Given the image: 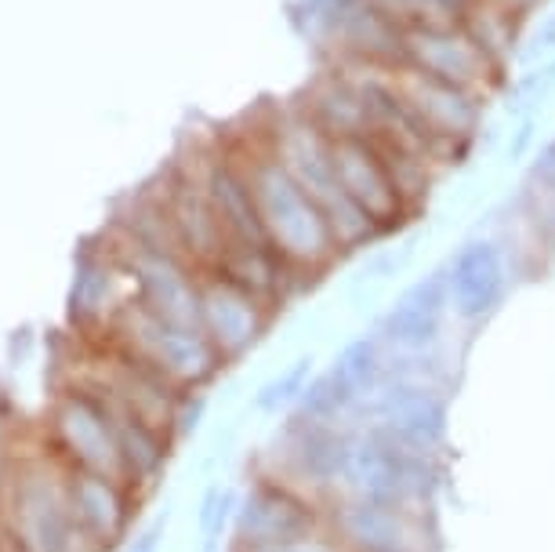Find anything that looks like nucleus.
Instances as JSON below:
<instances>
[{"label":"nucleus","instance_id":"f257e3e1","mask_svg":"<svg viewBox=\"0 0 555 552\" xmlns=\"http://www.w3.org/2000/svg\"><path fill=\"white\" fill-rule=\"evenodd\" d=\"M240 164H244L250 193H255L266 241L280 262L298 277L327 273L341 258L334 229L327 215L320 211V204L291 179V171L272 153L269 139L240 156Z\"/></svg>","mask_w":555,"mask_h":552},{"label":"nucleus","instance_id":"f03ea898","mask_svg":"<svg viewBox=\"0 0 555 552\" xmlns=\"http://www.w3.org/2000/svg\"><path fill=\"white\" fill-rule=\"evenodd\" d=\"M269 145L280 156V164L291 171L301 190L320 204V211L327 215L334 229V241H338L341 255L360 252V247L382 241V233L371 226L360 207H356L341 190L338 168H334V139L327 131H320L301 106L287 110L284 117L269 128Z\"/></svg>","mask_w":555,"mask_h":552},{"label":"nucleus","instance_id":"7ed1b4c3","mask_svg":"<svg viewBox=\"0 0 555 552\" xmlns=\"http://www.w3.org/2000/svg\"><path fill=\"white\" fill-rule=\"evenodd\" d=\"M439 487H443L439 458L406 451V447L385 440L382 433L352 425L349 458H345V473L334 498H360V502L433 513Z\"/></svg>","mask_w":555,"mask_h":552},{"label":"nucleus","instance_id":"20e7f679","mask_svg":"<svg viewBox=\"0 0 555 552\" xmlns=\"http://www.w3.org/2000/svg\"><path fill=\"white\" fill-rule=\"evenodd\" d=\"M291 18L331 62L403 66L406 29L378 0H298Z\"/></svg>","mask_w":555,"mask_h":552},{"label":"nucleus","instance_id":"39448f33","mask_svg":"<svg viewBox=\"0 0 555 552\" xmlns=\"http://www.w3.org/2000/svg\"><path fill=\"white\" fill-rule=\"evenodd\" d=\"M113 335H117V349L131 352L142 363H150L153 371H160L167 382L178 385L182 393L201 389L204 382H211L222 357L211 346V338L201 328L175 324V320L160 317V312L145 309L139 298L124 301L113 317Z\"/></svg>","mask_w":555,"mask_h":552},{"label":"nucleus","instance_id":"423d86ee","mask_svg":"<svg viewBox=\"0 0 555 552\" xmlns=\"http://www.w3.org/2000/svg\"><path fill=\"white\" fill-rule=\"evenodd\" d=\"M396 95H400V106L414 128L447 161V168L473 150L479 131H483L487 99L476 91L443 85V80L425 77L411 66H396Z\"/></svg>","mask_w":555,"mask_h":552},{"label":"nucleus","instance_id":"0eeeda50","mask_svg":"<svg viewBox=\"0 0 555 552\" xmlns=\"http://www.w3.org/2000/svg\"><path fill=\"white\" fill-rule=\"evenodd\" d=\"M12 535L26 552H99L83 538L66 498V473L51 465H26L15 480Z\"/></svg>","mask_w":555,"mask_h":552},{"label":"nucleus","instance_id":"6e6552de","mask_svg":"<svg viewBox=\"0 0 555 552\" xmlns=\"http://www.w3.org/2000/svg\"><path fill=\"white\" fill-rule=\"evenodd\" d=\"M327 527V502L306 495L301 487L280 480V476H258L250 480L244 498L236 502L233 541L258 545V541H295L320 535Z\"/></svg>","mask_w":555,"mask_h":552},{"label":"nucleus","instance_id":"1a4fd4ad","mask_svg":"<svg viewBox=\"0 0 555 552\" xmlns=\"http://www.w3.org/2000/svg\"><path fill=\"white\" fill-rule=\"evenodd\" d=\"M403 66H411L425 77H436L443 85L476 91L490 99L498 88H505V69L465 34V26H428L406 29L403 40Z\"/></svg>","mask_w":555,"mask_h":552},{"label":"nucleus","instance_id":"9d476101","mask_svg":"<svg viewBox=\"0 0 555 552\" xmlns=\"http://www.w3.org/2000/svg\"><path fill=\"white\" fill-rule=\"evenodd\" d=\"M352 425H320V422H301L287 419L284 429L276 436V473L280 480L301 487L306 495L331 502L338 495L345 458H349Z\"/></svg>","mask_w":555,"mask_h":552},{"label":"nucleus","instance_id":"9b49d317","mask_svg":"<svg viewBox=\"0 0 555 552\" xmlns=\"http://www.w3.org/2000/svg\"><path fill=\"white\" fill-rule=\"evenodd\" d=\"M327 527L345 552H392V549H436L433 519L422 509L331 498Z\"/></svg>","mask_w":555,"mask_h":552},{"label":"nucleus","instance_id":"f8f14e48","mask_svg":"<svg viewBox=\"0 0 555 552\" xmlns=\"http://www.w3.org/2000/svg\"><path fill=\"white\" fill-rule=\"evenodd\" d=\"M51 429H55L59 451L66 454V462L73 468H88V473H102L128 484L120 444H117V425H113V414L99 393H91L88 385L66 393L55 403Z\"/></svg>","mask_w":555,"mask_h":552},{"label":"nucleus","instance_id":"ddd939ff","mask_svg":"<svg viewBox=\"0 0 555 552\" xmlns=\"http://www.w3.org/2000/svg\"><path fill=\"white\" fill-rule=\"evenodd\" d=\"M443 269L450 291V312H454L457 324L465 328L487 324L501 309L512 284L505 247L494 236H468L465 244L454 247V255L447 258Z\"/></svg>","mask_w":555,"mask_h":552},{"label":"nucleus","instance_id":"4468645a","mask_svg":"<svg viewBox=\"0 0 555 552\" xmlns=\"http://www.w3.org/2000/svg\"><path fill=\"white\" fill-rule=\"evenodd\" d=\"M334 168H338L345 196L371 218V226L378 229L382 236L396 233V229L414 215L411 204L403 201L382 150L371 139L334 142Z\"/></svg>","mask_w":555,"mask_h":552},{"label":"nucleus","instance_id":"2eb2a0df","mask_svg":"<svg viewBox=\"0 0 555 552\" xmlns=\"http://www.w3.org/2000/svg\"><path fill=\"white\" fill-rule=\"evenodd\" d=\"M201 328L222 360H240L258 346L269 328V301L222 273L201 280Z\"/></svg>","mask_w":555,"mask_h":552},{"label":"nucleus","instance_id":"dca6fc26","mask_svg":"<svg viewBox=\"0 0 555 552\" xmlns=\"http://www.w3.org/2000/svg\"><path fill=\"white\" fill-rule=\"evenodd\" d=\"M450 312V291H447V269L439 266L422 280H414L400 298L385 309L378 335L389 352L417 357V352H433L443 342Z\"/></svg>","mask_w":555,"mask_h":552},{"label":"nucleus","instance_id":"f3484780","mask_svg":"<svg viewBox=\"0 0 555 552\" xmlns=\"http://www.w3.org/2000/svg\"><path fill=\"white\" fill-rule=\"evenodd\" d=\"M128 269L134 280V298L145 309L160 312V317L175 320V324L201 328V280H204L201 269L178 255L153 252V247H142L134 241H131Z\"/></svg>","mask_w":555,"mask_h":552},{"label":"nucleus","instance_id":"a211bd4d","mask_svg":"<svg viewBox=\"0 0 555 552\" xmlns=\"http://www.w3.org/2000/svg\"><path fill=\"white\" fill-rule=\"evenodd\" d=\"M66 498L73 519L99 552L120 545L131 527V487L113 476L88 473V468H66Z\"/></svg>","mask_w":555,"mask_h":552},{"label":"nucleus","instance_id":"6ab92c4d","mask_svg":"<svg viewBox=\"0 0 555 552\" xmlns=\"http://www.w3.org/2000/svg\"><path fill=\"white\" fill-rule=\"evenodd\" d=\"M164 211L171 218V229L178 236L182 255L190 258L201 273H211V269L222 262L229 241H225L222 218H218L211 196L204 190V179L178 182L175 193L164 201Z\"/></svg>","mask_w":555,"mask_h":552},{"label":"nucleus","instance_id":"aec40b11","mask_svg":"<svg viewBox=\"0 0 555 552\" xmlns=\"http://www.w3.org/2000/svg\"><path fill=\"white\" fill-rule=\"evenodd\" d=\"M204 190H207V196H211L218 218H222L229 247H269L244 164L233 161V156L215 161L204 175Z\"/></svg>","mask_w":555,"mask_h":552},{"label":"nucleus","instance_id":"412c9836","mask_svg":"<svg viewBox=\"0 0 555 552\" xmlns=\"http://www.w3.org/2000/svg\"><path fill=\"white\" fill-rule=\"evenodd\" d=\"M106 408L113 414V425H117V444H120L128 484L131 487L153 484L156 476H160V468L167 465V433L156 429V425H150L145 419H139V414L124 411L120 403H113V400H106Z\"/></svg>","mask_w":555,"mask_h":552},{"label":"nucleus","instance_id":"4be33fe9","mask_svg":"<svg viewBox=\"0 0 555 552\" xmlns=\"http://www.w3.org/2000/svg\"><path fill=\"white\" fill-rule=\"evenodd\" d=\"M527 23L530 18L512 15V12H505V8L483 4V0H473L468 12L461 15L465 34L473 37L501 69H508L512 59H519V51H522L519 44H522V37H527Z\"/></svg>","mask_w":555,"mask_h":552},{"label":"nucleus","instance_id":"5701e85b","mask_svg":"<svg viewBox=\"0 0 555 552\" xmlns=\"http://www.w3.org/2000/svg\"><path fill=\"white\" fill-rule=\"evenodd\" d=\"M385 363H389V349H385L378 331H371V335H356V338L345 342L331 368L352 385L356 397L366 400L374 389H378V382L385 374Z\"/></svg>","mask_w":555,"mask_h":552},{"label":"nucleus","instance_id":"b1692460","mask_svg":"<svg viewBox=\"0 0 555 552\" xmlns=\"http://www.w3.org/2000/svg\"><path fill=\"white\" fill-rule=\"evenodd\" d=\"M312 360L309 352L306 357H298L291 368H284L276 374V378H269L266 385L258 389V397H255V408L261 414H280V411H295V403L301 400V393L309 389V382H312Z\"/></svg>","mask_w":555,"mask_h":552},{"label":"nucleus","instance_id":"393cba45","mask_svg":"<svg viewBox=\"0 0 555 552\" xmlns=\"http://www.w3.org/2000/svg\"><path fill=\"white\" fill-rule=\"evenodd\" d=\"M109 287H113V273H109L106 262H99V258L80 262L77 280H73V295H69L73 317L99 320L102 309H106V301H109Z\"/></svg>","mask_w":555,"mask_h":552},{"label":"nucleus","instance_id":"a878e982","mask_svg":"<svg viewBox=\"0 0 555 552\" xmlns=\"http://www.w3.org/2000/svg\"><path fill=\"white\" fill-rule=\"evenodd\" d=\"M555 95V59L548 62H538L530 66L522 77L512 85L508 91V117L519 120V117H541L544 102Z\"/></svg>","mask_w":555,"mask_h":552},{"label":"nucleus","instance_id":"bb28decb","mask_svg":"<svg viewBox=\"0 0 555 552\" xmlns=\"http://www.w3.org/2000/svg\"><path fill=\"white\" fill-rule=\"evenodd\" d=\"M236 491H229L222 484H211L201 498V509H196V527H201L204 541H222L229 519L236 516Z\"/></svg>","mask_w":555,"mask_h":552},{"label":"nucleus","instance_id":"cd10ccee","mask_svg":"<svg viewBox=\"0 0 555 552\" xmlns=\"http://www.w3.org/2000/svg\"><path fill=\"white\" fill-rule=\"evenodd\" d=\"M233 552H345V545L331 530H320V535L295 538V541H258V545H240V541H233Z\"/></svg>","mask_w":555,"mask_h":552},{"label":"nucleus","instance_id":"c85d7f7f","mask_svg":"<svg viewBox=\"0 0 555 552\" xmlns=\"http://www.w3.org/2000/svg\"><path fill=\"white\" fill-rule=\"evenodd\" d=\"M522 40H527V48L519 51V59H522V62H530V66H538V62L555 59V12L541 15V18H538V26H533V34H530V37H522Z\"/></svg>","mask_w":555,"mask_h":552},{"label":"nucleus","instance_id":"c756f323","mask_svg":"<svg viewBox=\"0 0 555 552\" xmlns=\"http://www.w3.org/2000/svg\"><path fill=\"white\" fill-rule=\"evenodd\" d=\"M527 185H530V190H538V193L552 196V201H555V134L541 145L538 153L530 156Z\"/></svg>","mask_w":555,"mask_h":552},{"label":"nucleus","instance_id":"7c9ffc66","mask_svg":"<svg viewBox=\"0 0 555 552\" xmlns=\"http://www.w3.org/2000/svg\"><path fill=\"white\" fill-rule=\"evenodd\" d=\"M538 124L541 117H519L516 128H512L508 142H505V164H522L530 153H538Z\"/></svg>","mask_w":555,"mask_h":552},{"label":"nucleus","instance_id":"2f4dec72","mask_svg":"<svg viewBox=\"0 0 555 552\" xmlns=\"http://www.w3.org/2000/svg\"><path fill=\"white\" fill-rule=\"evenodd\" d=\"M483 4H494V8H505V12L519 15V18H530L538 8H544V0H483Z\"/></svg>","mask_w":555,"mask_h":552},{"label":"nucleus","instance_id":"473e14b6","mask_svg":"<svg viewBox=\"0 0 555 552\" xmlns=\"http://www.w3.org/2000/svg\"><path fill=\"white\" fill-rule=\"evenodd\" d=\"M160 535H164V519H160V524H153L145 535L134 538V545L128 552H156V545H160Z\"/></svg>","mask_w":555,"mask_h":552},{"label":"nucleus","instance_id":"72a5a7b5","mask_svg":"<svg viewBox=\"0 0 555 552\" xmlns=\"http://www.w3.org/2000/svg\"><path fill=\"white\" fill-rule=\"evenodd\" d=\"M204 552H222V541H204Z\"/></svg>","mask_w":555,"mask_h":552},{"label":"nucleus","instance_id":"f704fd0d","mask_svg":"<svg viewBox=\"0 0 555 552\" xmlns=\"http://www.w3.org/2000/svg\"><path fill=\"white\" fill-rule=\"evenodd\" d=\"M392 552H439V549H392Z\"/></svg>","mask_w":555,"mask_h":552}]
</instances>
